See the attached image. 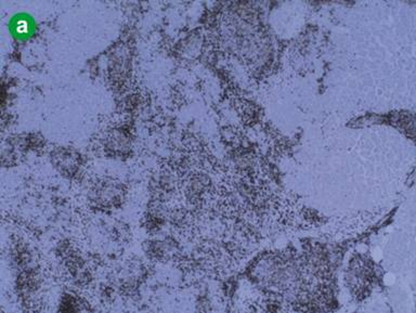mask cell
<instances>
[{
	"label": "cell",
	"mask_w": 416,
	"mask_h": 313,
	"mask_svg": "<svg viewBox=\"0 0 416 313\" xmlns=\"http://www.w3.org/2000/svg\"><path fill=\"white\" fill-rule=\"evenodd\" d=\"M59 312H83L93 311L88 299L74 291H67L60 296L58 302Z\"/></svg>",
	"instance_id": "8992f818"
},
{
	"label": "cell",
	"mask_w": 416,
	"mask_h": 313,
	"mask_svg": "<svg viewBox=\"0 0 416 313\" xmlns=\"http://www.w3.org/2000/svg\"><path fill=\"white\" fill-rule=\"evenodd\" d=\"M130 147H131L130 135L124 131H113L105 141V149L114 155L125 154L129 151Z\"/></svg>",
	"instance_id": "52a82bcc"
},
{
	"label": "cell",
	"mask_w": 416,
	"mask_h": 313,
	"mask_svg": "<svg viewBox=\"0 0 416 313\" xmlns=\"http://www.w3.org/2000/svg\"><path fill=\"white\" fill-rule=\"evenodd\" d=\"M44 285L45 274L38 264L32 265L15 272L13 291L18 300L26 308H31L37 305L38 299L43 292Z\"/></svg>",
	"instance_id": "6da1fadb"
},
{
	"label": "cell",
	"mask_w": 416,
	"mask_h": 313,
	"mask_svg": "<svg viewBox=\"0 0 416 313\" xmlns=\"http://www.w3.org/2000/svg\"><path fill=\"white\" fill-rule=\"evenodd\" d=\"M17 31L21 34L25 33L27 31V23L25 21H20L17 25Z\"/></svg>",
	"instance_id": "ba28073f"
},
{
	"label": "cell",
	"mask_w": 416,
	"mask_h": 313,
	"mask_svg": "<svg viewBox=\"0 0 416 313\" xmlns=\"http://www.w3.org/2000/svg\"><path fill=\"white\" fill-rule=\"evenodd\" d=\"M52 163L60 173L72 176L79 168L81 156L71 147H59L51 155Z\"/></svg>",
	"instance_id": "5b68a950"
},
{
	"label": "cell",
	"mask_w": 416,
	"mask_h": 313,
	"mask_svg": "<svg viewBox=\"0 0 416 313\" xmlns=\"http://www.w3.org/2000/svg\"><path fill=\"white\" fill-rule=\"evenodd\" d=\"M90 201L96 206L109 208L121 204L124 197L123 187L115 181H100L91 187Z\"/></svg>",
	"instance_id": "3957f363"
},
{
	"label": "cell",
	"mask_w": 416,
	"mask_h": 313,
	"mask_svg": "<svg viewBox=\"0 0 416 313\" xmlns=\"http://www.w3.org/2000/svg\"><path fill=\"white\" fill-rule=\"evenodd\" d=\"M147 277L148 268L145 265L129 261L121 265L115 271L112 285L115 291H119L122 294L133 296L139 292Z\"/></svg>",
	"instance_id": "7a4b0ae2"
},
{
	"label": "cell",
	"mask_w": 416,
	"mask_h": 313,
	"mask_svg": "<svg viewBox=\"0 0 416 313\" xmlns=\"http://www.w3.org/2000/svg\"><path fill=\"white\" fill-rule=\"evenodd\" d=\"M8 262L15 272L37 264L33 249L24 242H15L12 245L8 253Z\"/></svg>",
	"instance_id": "277c9868"
}]
</instances>
